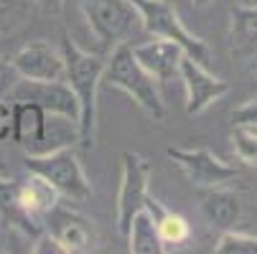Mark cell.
I'll return each instance as SVG.
<instances>
[{"label":"cell","instance_id":"6da1fadb","mask_svg":"<svg viewBox=\"0 0 257 254\" xmlns=\"http://www.w3.org/2000/svg\"><path fill=\"white\" fill-rule=\"evenodd\" d=\"M61 54H64V82L69 84V89L74 92L79 102V122H77L79 140L77 142L84 150H89L97 137V92L102 84L107 56L79 49L69 36L61 44Z\"/></svg>","mask_w":257,"mask_h":254},{"label":"cell","instance_id":"7a4b0ae2","mask_svg":"<svg viewBox=\"0 0 257 254\" xmlns=\"http://www.w3.org/2000/svg\"><path fill=\"white\" fill-rule=\"evenodd\" d=\"M102 82L120 89V92H125L127 97H133V102L153 122H163L166 120V102L161 97L158 79L151 77L148 71L140 66V61L133 54V46L120 44V46H115L112 51H109Z\"/></svg>","mask_w":257,"mask_h":254},{"label":"cell","instance_id":"3957f363","mask_svg":"<svg viewBox=\"0 0 257 254\" xmlns=\"http://www.w3.org/2000/svg\"><path fill=\"white\" fill-rule=\"evenodd\" d=\"M130 3L138 8V16H140V26L143 31L153 36V39H166V41H173L183 49V54L191 56L196 64L201 66H211L214 61V54L209 49V44L199 36H194L183 21L178 18L176 8L168 3V0H130Z\"/></svg>","mask_w":257,"mask_h":254},{"label":"cell","instance_id":"277c9868","mask_svg":"<svg viewBox=\"0 0 257 254\" xmlns=\"http://www.w3.org/2000/svg\"><path fill=\"white\" fill-rule=\"evenodd\" d=\"M79 6L102 51H112L115 46L125 44L140 23L138 8L130 0H79Z\"/></svg>","mask_w":257,"mask_h":254},{"label":"cell","instance_id":"5b68a950","mask_svg":"<svg viewBox=\"0 0 257 254\" xmlns=\"http://www.w3.org/2000/svg\"><path fill=\"white\" fill-rule=\"evenodd\" d=\"M26 168L36 175L46 178L59 191V196H66L71 201H87L92 196V186L82 170V163L71 148H56L41 155H26Z\"/></svg>","mask_w":257,"mask_h":254},{"label":"cell","instance_id":"8992f818","mask_svg":"<svg viewBox=\"0 0 257 254\" xmlns=\"http://www.w3.org/2000/svg\"><path fill=\"white\" fill-rule=\"evenodd\" d=\"M166 155L178 165L183 178L196 188H219L239 175L237 165L224 163L206 148H168Z\"/></svg>","mask_w":257,"mask_h":254},{"label":"cell","instance_id":"52a82bcc","mask_svg":"<svg viewBox=\"0 0 257 254\" xmlns=\"http://www.w3.org/2000/svg\"><path fill=\"white\" fill-rule=\"evenodd\" d=\"M151 183V163L140 153H122V183L117 193V231L125 236L138 211L145 208Z\"/></svg>","mask_w":257,"mask_h":254},{"label":"cell","instance_id":"ba28073f","mask_svg":"<svg viewBox=\"0 0 257 254\" xmlns=\"http://www.w3.org/2000/svg\"><path fill=\"white\" fill-rule=\"evenodd\" d=\"M8 102H33L46 115L66 117L71 122H79V102L66 82H33L18 79L8 94Z\"/></svg>","mask_w":257,"mask_h":254},{"label":"cell","instance_id":"9c48e42d","mask_svg":"<svg viewBox=\"0 0 257 254\" xmlns=\"http://www.w3.org/2000/svg\"><path fill=\"white\" fill-rule=\"evenodd\" d=\"M41 224H44V231H49L66 249V254L92 251L94 249L97 234H94L87 216H82L74 208H66V206L56 203L41 219Z\"/></svg>","mask_w":257,"mask_h":254},{"label":"cell","instance_id":"30bf717a","mask_svg":"<svg viewBox=\"0 0 257 254\" xmlns=\"http://www.w3.org/2000/svg\"><path fill=\"white\" fill-rule=\"evenodd\" d=\"M178 77L183 82V89H186V112L191 117L194 115H201L204 110H209L214 102H219L229 92V84L224 79L209 74L206 66L196 64L191 56H183L181 59Z\"/></svg>","mask_w":257,"mask_h":254},{"label":"cell","instance_id":"8fae6325","mask_svg":"<svg viewBox=\"0 0 257 254\" xmlns=\"http://www.w3.org/2000/svg\"><path fill=\"white\" fill-rule=\"evenodd\" d=\"M21 79L33 82H64V54L46 41H31L11 59Z\"/></svg>","mask_w":257,"mask_h":254},{"label":"cell","instance_id":"7c38bea8","mask_svg":"<svg viewBox=\"0 0 257 254\" xmlns=\"http://www.w3.org/2000/svg\"><path fill=\"white\" fill-rule=\"evenodd\" d=\"M13 130L11 140L28 155L49 153V115L33 102H11Z\"/></svg>","mask_w":257,"mask_h":254},{"label":"cell","instance_id":"4fadbf2b","mask_svg":"<svg viewBox=\"0 0 257 254\" xmlns=\"http://www.w3.org/2000/svg\"><path fill=\"white\" fill-rule=\"evenodd\" d=\"M133 54L140 61V66L148 71L151 77L158 79V84L171 82L173 77H178L181 59L186 56L178 44L166 41V39H153V41L138 44V46H133Z\"/></svg>","mask_w":257,"mask_h":254},{"label":"cell","instance_id":"5bb4252c","mask_svg":"<svg viewBox=\"0 0 257 254\" xmlns=\"http://www.w3.org/2000/svg\"><path fill=\"white\" fill-rule=\"evenodd\" d=\"M0 221L11 229H18L26 236H39L44 231V224L23 208L18 178H3L0 175Z\"/></svg>","mask_w":257,"mask_h":254},{"label":"cell","instance_id":"9a60e30c","mask_svg":"<svg viewBox=\"0 0 257 254\" xmlns=\"http://www.w3.org/2000/svg\"><path fill=\"white\" fill-rule=\"evenodd\" d=\"M229 54L252 59L257 54V6H237L229 21Z\"/></svg>","mask_w":257,"mask_h":254},{"label":"cell","instance_id":"2e32d148","mask_svg":"<svg viewBox=\"0 0 257 254\" xmlns=\"http://www.w3.org/2000/svg\"><path fill=\"white\" fill-rule=\"evenodd\" d=\"M201 213L204 219L209 221V226L214 229H234V224L239 221L242 216V201L234 191H227V188H209L204 203H201Z\"/></svg>","mask_w":257,"mask_h":254},{"label":"cell","instance_id":"e0dca14e","mask_svg":"<svg viewBox=\"0 0 257 254\" xmlns=\"http://www.w3.org/2000/svg\"><path fill=\"white\" fill-rule=\"evenodd\" d=\"M18 188H21L23 208L33 216V219H39V221L59 203V191L49 183L46 178L36 175L31 170H28V175L18 178Z\"/></svg>","mask_w":257,"mask_h":254},{"label":"cell","instance_id":"ac0fdd59","mask_svg":"<svg viewBox=\"0 0 257 254\" xmlns=\"http://www.w3.org/2000/svg\"><path fill=\"white\" fill-rule=\"evenodd\" d=\"M145 208H148V213L153 216V224H156V229H158V234H161V239H163V244H166V251H168L171 246H181V244L189 241L191 226H189V221L183 219L181 213L166 208V206H163L158 198H153L151 193H148V198H145Z\"/></svg>","mask_w":257,"mask_h":254},{"label":"cell","instance_id":"d6986e66","mask_svg":"<svg viewBox=\"0 0 257 254\" xmlns=\"http://www.w3.org/2000/svg\"><path fill=\"white\" fill-rule=\"evenodd\" d=\"M125 239L133 254H166V244L153 224V216L148 213V208H143L133 216Z\"/></svg>","mask_w":257,"mask_h":254},{"label":"cell","instance_id":"ffe728a7","mask_svg":"<svg viewBox=\"0 0 257 254\" xmlns=\"http://www.w3.org/2000/svg\"><path fill=\"white\" fill-rule=\"evenodd\" d=\"M232 145L242 163H247V165L257 163V125L254 122H234Z\"/></svg>","mask_w":257,"mask_h":254},{"label":"cell","instance_id":"44dd1931","mask_svg":"<svg viewBox=\"0 0 257 254\" xmlns=\"http://www.w3.org/2000/svg\"><path fill=\"white\" fill-rule=\"evenodd\" d=\"M31 0H0V33L18 31L28 21Z\"/></svg>","mask_w":257,"mask_h":254},{"label":"cell","instance_id":"7402d4cb","mask_svg":"<svg viewBox=\"0 0 257 254\" xmlns=\"http://www.w3.org/2000/svg\"><path fill=\"white\" fill-rule=\"evenodd\" d=\"M214 251L216 254H257V236L227 229L222 236H219Z\"/></svg>","mask_w":257,"mask_h":254},{"label":"cell","instance_id":"603a6c76","mask_svg":"<svg viewBox=\"0 0 257 254\" xmlns=\"http://www.w3.org/2000/svg\"><path fill=\"white\" fill-rule=\"evenodd\" d=\"M18 79H21V77H18V71L13 69V64H11L8 59L0 56V99H8V94H11V89L16 87Z\"/></svg>","mask_w":257,"mask_h":254},{"label":"cell","instance_id":"cb8c5ba5","mask_svg":"<svg viewBox=\"0 0 257 254\" xmlns=\"http://www.w3.org/2000/svg\"><path fill=\"white\" fill-rule=\"evenodd\" d=\"M33 254H66V249L49 234V231H41L36 236V244H33Z\"/></svg>","mask_w":257,"mask_h":254},{"label":"cell","instance_id":"d4e9b609","mask_svg":"<svg viewBox=\"0 0 257 254\" xmlns=\"http://www.w3.org/2000/svg\"><path fill=\"white\" fill-rule=\"evenodd\" d=\"M232 122H254L257 125V97L237 107L232 112Z\"/></svg>","mask_w":257,"mask_h":254},{"label":"cell","instance_id":"484cf974","mask_svg":"<svg viewBox=\"0 0 257 254\" xmlns=\"http://www.w3.org/2000/svg\"><path fill=\"white\" fill-rule=\"evenodd\" d=\"M11 130H13V110L6 99H0V142L11 140Z\"/></svg>","mask_w":257,"mask_h":254},{"label":"cell","instance_id":"4316f807","mask_svg":"<svg viewBox=\"0 0 257 254\" xmlns=\"http://www.w3.org/2000/svg\"><path fill=\"white\" fill-rule=\"evenodd\" d=\"M36 8H41L44 13H59L64 8V0H31Z\"/></svg>","mask_w":257,"mask_h":254},{"label":"cell","instance_id":"83f0119b","mask_svg":"<svg viewBox=\"0 0 257 254\" xmlns=\"http://www.w3.org/2000/svg\"><path fill=\"white\" fill-rule=\"evenodd\" d=\"M249 71H252V74L257 77V54L252 56V64H249Z\"/></svg>","mask_w":257,"mask_h":254},{"label":"cell","instance_id":"f1b7e54d","mask_svg":"<svg viewBox=\"0 0 257 254\" xmlns=\"http://www.w3.org/2000/svg\"><path fill=\"white\" fill-rule=\"evenodd\" d=\"M194 6H209V0H191Z\"/></svg>","mask_w":257,"mask_h":254}]
</instances>
